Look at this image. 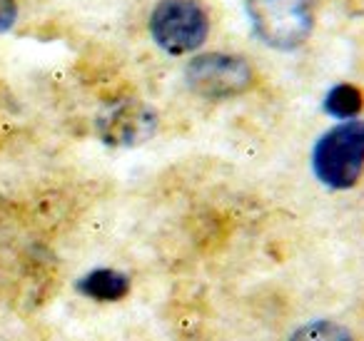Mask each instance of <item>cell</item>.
Instances as JSON below:
<instances>
[{
    "label": "cell",
    "instance_id": "8",
    "mask_svg": "<svg viewBox=\"0 0 364 341\" xmlns=\"http://www.w3.org/2000/svg\"><path fill=\"white\" fill-rule=\"evenodd\" d=\"M289 341H354V339L342 324H337V321L317 319V321H309V324L299 326V329L289 336Z\"/></svg>",
    "mask_w": 364,
    "mask_h": 341
},
{
    "label": "cell",
    "instance_id": "7",
    "mask_svg": "<svg viewBox=\"0 0 364 341\" xmlns=\"http://www.w3.org/2000/svg\"><path fill=\"white\" fill-rule=\"evenodd\" d=\"M364 107V95L357 85L349 82H339L324 95V112L337 120H354Z\"/></svg>",
    "mask_w": 364,
    "mask_h": 341
},
{
    "label": "cell",
    "instance_id": "6",
    "mask_svg": "<svg viewBox=\"0 0 364 341\" xmlns=\"http://www.w3.org/2000/svg\"><path fill=\"white\" fill-rule=\"evenodd\" d=\"M77 291L95 301H120L130 291V279L115 269H92L77 279Z\"/></svg>",
    "mask_w": 364,
    "mask_h": 341
},
{
    "label": "cell",
    "instance_id": "9",
    "mask_svg": "<svg viewBox=\"0 0 364 341\" xmlns=\"http://www.w3.org/2000/svg\"><path fill=\"white\" fill-rule=\"evenodd\" d=\"M18 21V3L16 0H0V33L11 31Z\"/></svg>",
    "mask_w": 364,
    "mask_h": 341
},
{
    "label": "cell",
    "instance_id": "3",
    "mask_svg": "<svg viewBox=\"0 0 364 341\" xmlns=\"http://www.w3.org/2000/svg\"><path fill=\"white\" fill-rule=\"evenodd\" d=\"M147 28L165 53L185 55L208 40L210 18L200 0H160L152 8Z\"/></svg>",
    "mask_w": 364,
    "mask_h": 341
},
{
    "label": "cell",
    "instance_id": "2",
    "mask_svg": "<svg viewBox=\"0 0 364 341\" xmlns=\"http://www.w3.org/2000/svg\"><path fill=\"white\" fill-rule=\"evenodd\" d=\"M257 38L274 50H294L314 26L312 0H245Z\"/></svg>",
    "mask_w": 364,
    "mask_h": 341
},
{
    "label": "cell",
    "instance_id": "1",
    "mask_svg": "<svg viewBox=\"0 0 364 341\" xmlns=\"http://www.w3.org/2000/svg\"><path fill=\"white\" fill-rule=\"evenodd\" d=\"M312 170L324 187L349 190L364 172V122L344 120L317 140Z\"/></svg>",
    "mask_w": 364,
    "mask_h": 341
},
{
    "label": "cell",
    "instance_id": "4",
    "mask_svg": "<svg viewBox=\"0 0 364 341\" xmlns=\"http://www.w3.org/2000/svg\"><path fill=\"white\" fill-rule=\"evenodd\" d=\"M185 80L193 92L208 100H228L242 95L255 82V72L245 58L228 53H205L188 63Z\"/></svg>",
    "mask_w": 364,
    "mask_h": 341
},
{
    "label": "cell",
    "instance_id": "5",
    "mask_svg": "<svg viewBox=\"0 0 364 341\" xmlns=\"http://www.w3.org/2000/svg\"><path fill=\"white\" fill-rule=\"evenodd\" d=\"M157 130V112L140 100H120L97 117V135L105 145L135 147Z\"/></svg>",
    "mask_w": 364,
    "mask_h": 341
}]
</instances>
